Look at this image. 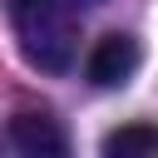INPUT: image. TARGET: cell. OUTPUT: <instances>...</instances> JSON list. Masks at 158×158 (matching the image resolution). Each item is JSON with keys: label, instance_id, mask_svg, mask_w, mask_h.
<instances>
[{"label": "cell", "instance_id": "6da1fadb", "mask_svg": "<svg viewBox=\"0 0 158 158\" xmlns=\"http://www.w3.org/2000/svg\"><path fill=\"white\" fill-rule=\"evenodd\" d=\"M10 25L20 40V54L44 69L64 74L79 54V5L74 0H10Z\"/></svg>", "mask_w": 158, "mask_h": 158}, {"label": "cell", "instance_id": "7a4b0ae2", "mask_svg": "<svg viewBox=\"0 0 158 158\" xmlns=\"http://www.w3.org/2000/svg\"><path fill=\"white\" fill-rule=\"evenodd\" d=\"M10 148L20 158H74L69 148V128L49 114V109H20L10 118Z\"/></svg>", "mask_w": 158, "mask_h": 158}, {"label": "cell", "instance_id": "3957f363", "mask_svg": "<svg viewBox=\"0 0 158 158\" xmlns=\"http://www.w3.org/2000/svg\"><path fill=\"white\" fill-rule=\"evenodd\" d=\"M138 64H143V44H138L133 35H104V40L89 49V79H94L99 89L128 84V79L138 74Z\"/></svg>", "mask_w": 158, "mask_h": 158}, {"label": "cell", "instance_id": "277c9868", "mask_svg": "<svg viewBox=\"0 0 158 158\" xmlns=\"http://www.w3.org/2000/svg\"><path fill=\"white\" fill-rule=\"evenodd\" d=\"M104 158H158V123H118L104 133Z\"/></svg>", "mask_w": 158, "mask_h": 158}, {"label": "cell", "instance_id": "5b68a950", "mask_svg": "<svg viewBox=\"0 0 158 158\" xmlns=\"http://www.w3.org/2000/svg\"><path fill=\"white\" fill-rule=\"evenodd\" d=\"M74 5H79V10H84V5H99V0H74Z\"/></svg>", "mask_w": 158, "mask_h": 158}]
</instances>
